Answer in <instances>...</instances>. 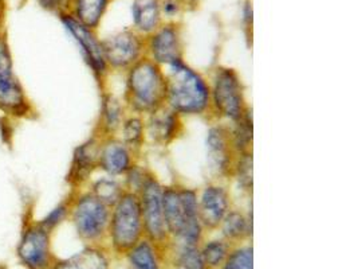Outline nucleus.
<instances>
[{
	"label": "nucleus",
	"instance_id": "obj_15",
	"mask_svg": "<svg viewBox=\"0 0 358 269\" xmlns=\"http://www.w3.org/2000/svg\"><path fill=\"white\" fill-rule=\"evenodd\" d=\"M231 209V195L226 186L212 182L203 187L199 194V217L204 229H219Z\"/></svg>",
	"mask_w": 358,
	"mask_h": 269
},
{
	"label": "nucleus",
	"instance_id": "obj_13",
	"mask_svg": "<svg viewBox=\"0 0 358 269\" xmlns=\"http://www.w3.org/2000/svg\"><path fill=\"white\" fill-rule=\"evenodd\" d=\"M182 39L179 26L175 23L162 25L145 38V57L162 67L184 60Z\"/></svg>",
	"mask_w": 358,
	"mask_h": 269
},
{
	"label": "nucleus",
	"instance_id": "obj_24",
	"mask_svg": "<svg viewBox=\"0 0 358 269\" xmlns=\"http://www.w3.org/2000/svg\"><path fill=\"white\" fill-rule=\"evenodd\" d=\"M86 188L98 198L99 201L106 203L108 206H113L117 201L122 197V194L127 191L124 184L114 177L103 175L97 179H92Z\"/></svg>",
	"mask_w": 358,
	"mask_h": 269
},
{
	"label": "nucleus",
	"instance_id": "obj_10",
	"mask_svg": "<svg viewBox=\"0 0 358 269\" xmlns=\"http://www.w3.org/2000/svg\"><path fill=\"white\" fill-rule=\"evenodd\" d=\"M109 71H127L145 57V38L134 30H122L102 41Z\"/></svg>",
	"mask_w": 358,
	"mask_h": 269
},
{
	"label": "nucleus",
	"instance_id": "obj_2",
	"mask_svg": "<svg viewBox=\"0 0 358 269\" xmlns=\"http://www.w3.org/2000/svg\"><path fill=\"white\" fill-rule=\"evenodd\" d=\"M164 219L175 244L199 247L204 228L199 217V194L185 186H164Z\"/></svg>",
	"mask_w": 358,
	"mask_h": 269
},
{
	"label": "nucleus",
	"instance_id": "obj_1",
	"mask_svg": "<svg viewBox=\"0 0 358 269\" xmlns=\"http://www.w3.org/2000/svg\"><path fill=\"white\" fill-rule=\"evenodd\" d=\"M165 105L184 116H207L211 111V89L207 78L182 61L164 69Z\"/></svg>",
	"mask_w": 358,
	"mask_h": 269
},
{
	"label": "nucleus",
	"instance_id": "obj_7",
	"mask_svg": "<svg viewBox=\"0 0 358 269\" xmlns=\"http://www.w3.org/2000/svg\"><path fill=\"white\" fill-rule=\"evenodd\" d=\"M211 113L216 120L238 123L250 109L245 104V89L236 70L231 67H217L211 84Z\"/></svg>",
	"mask_w": 358,
	"mask_h": 269
},
{
	"label": "nucleus",
	"instance_id": "obj_30",
	"mask_svg": "<svg viewBox=\"0 0 358 269\" xmlns=\"http://www.w3.org/2000/svg\"><path fill=\"white\" fill-rule=\"evenodd\" d=\"M252 247H242L231 251L223 264V269H254Z\"/></svg>",
	"mask_w": 358,
	"mask_h": 269
},
{
	"label": "nucleus",
	"instance_id": "obj_22",
	"mask_svg": "<svg viewBox=\"0 0 358 269\" xmlns=\"http://www.w3.org/2000/svg\"><path fill=\"white\" fill-rule=\"evenodd\" d=\"M219 228L227 242L243 241L252 235V213L245 214L241 209H231Z\"/></svg>",
	"mask_w": 358,
	"mask_h": 269
},
{
	"label": "nucleus",
	"instance_id": "obj_18",
	"mask_svg": "<svg viewBox=\"0 0 358 269\" xmlns=\"http://www.w3.org/2000/svg\"><path fill=\"white\" fill-rule=\"evenodd\" d=\"M125 118L127 113L124 104L112 93L103 92L101 97L99 118L94 134H98L99 137L115 136Z\"/></svg>",
	"mask_w": 358,
	"mask_h": 269
},
{
	"label": "nucleus",
	"instance_id": "obj_29",
	"mask_svg": "<svg viewBox=\"0 0 358 269\" xmlns=\"http://www.w3.org/2000/svg\"><path fill=\"white\" fill-rule=\"evenodd\" d=\"M70 217V197L55 205L52 209H50L49 213L39 219V222L50 230L54 232L59 225H62Z\"/></svg>",
	"mask_w": 358,
	"mask_h": 269
},
{
	"label": "nucleus",
	"instance_id": "obj_36",
	"mask_svg": "<svg viewBox=\"0 0 358 269\" xmlns=\"http://www.w3.org/2000/svg\"><path fill=\"white\" fill-rule=\"evenodd\" d=\"M188 1H199V0H188Z\"/></svg>",
	"mask_w": 358,
	"mask_h": 269
},
{
	"label": "nucleus",
	"instance_id": "obj_26",
	"mask_svg": "<svg viewBox=\"0 0 358 269\" xmlns=\"http://www.w3.org/2000/svg\"><path fill=\"white\" fill-rule=\"evenodd\" d=\"M175 269H210L207 267L199 247L179 245L175 248Z\"/></svg>",
	"mask_w": 358,
	"mask_h": 269
},
{
	"label": "nucleus",
	"instance_id": "obj_25",
	"mask_svg": "<svg viewBox=\"0 0 358 269\" xmlns=\"http://www.w3.org/2000/svg\"><path fill=\"white\" fill-rule=\"evenodd\" d=\"M156 247L157 244L148 238H143L137 245H134L127 253L131 269H160Z\"/></svg>",
	"mask_w": 358,
	"mask_h": 269
},
{
	"label": "nucleus",
	"instance_id": "obj_16",
	"mask_svg": "<svg viewBox=\"0 0 358 269\" xmlns=\"http://www.w3.org/2000/svg\"><path fill=\"white\" fill-rule=\"evenodd\" d=\"M136 155L117 134L101 137L98 170L114 178L124 177L136 163Z\"/></svg>",
	"mask_w": 358,
	"mask_h": 269
},
{
	"label": "nucleus",
	"instance_id": "obj_28",
	"mask_svg": "<svg viewBox=\"0 0 358 269\" xmlns=\"http://www.w3.org/2000/svg\"><path fill=\"white\" fill-rule=\"evenodd\" d=\"M232 178H236L238 185L243 191L252 193V152L238 155Z\"/></svg>",
	"mask_w": 358,
	"mask_h": 269
},
{
	"label": "nucleus",
	"instance_id": "obj_8",
	"mask_svg": "<svg viewBox=\"0 0 358 269\" xmlns=\"http://www.w3.org/2000/svg\"><path fill=\"white\" fill-rule=\"evenodd\" d=\"M61 23L65 27L66 32L74 39L77 46L80 48L82 57L86 65L92 70L94 78L103 88L106 76L109 74V69L105 61V54L102 48V41L96 34V30H92L83 26L77 19L71 17L69 13L59 15Z\"/></svg>",
	"mask_w": 358,
	"mask_h": 269
},
{
	"label": "nucleus",
	"instance_id": "obj_34",
	"mask_svg": "<svg viewBox=\"0 0 358 269\" xmlns=\"http://www.w3.org/2000/svg\"><path fill=\"white\" fill-rule=\"evenodd\" d=\"M160 6H162V13L168 17L178 15L181 10L180 0H164L160 1Z\"/></svg>",
	"mask_w": 358,
	"mask_h": 269
},
{
	"label": "nucleus",
	"instance_id": "obj_4",
	"mask_svg": "<svg viewBox=\"0 0 358 269\" xmlns=\"http://www.w3.org/2000/svg\"><path fill=\"white\" fill-rule=\"evenodd\" d=\"M0 116L27 120L35 116L33 101L17 76L7 35L0 32Z\"/></svg>",
	"mask_w": 358,
	"mask_h": 269
},
{
	"label": "nucleus",
	"instance_id": "obj_32",
	"mask_svg": "<svg viewBox=\"0 0 358 269\" xmlns=\"http://www.w3.org/2000/svg\"><path fill=\"white\" fill-rule=\"evenodd\" d=\"M36 3L45 11L55 13V14L61 15L64 13H67L70 0H36Z\"/></svg>",
	"mask_w": 358,
	"mask_h": 269
},
{
	"label": "nucleus",
	"instance_id": "obj_6",
	"mask_svg": "<svg viewBox=\"0 0 358 269\" xmlns=\"http://www.w3.org/2000/svg\"><path fill=\"white\" fill-rule=\"evenodd\" d=\"M144 222L137 194L125 191L112 206L108 237L118 253H128L144 238Z\"/></svg>",
	"mask_w": 358,
	"mask_h": 269
},
{
	"label": "nucleus",
	"instance_id": "obj_3",
	"mask_svg": "<svg viewBox=\"0 0 358 269\" xmlns=\"http://www.w3.org/2000/svg\"><path fill=\"white\" fill-rule=\"evenodd\" d=\"M125 105L131 113L149 115L165 104L164 67L148 57L141 58L127 70Z\"/></svg>",
	"mask_w": 358,
	"mask_h": 269
},
{
	"label": "nucleus",
	"instance_id": "obj_20",
	"mask_svg": "<svg viewBox=\"0 0 358 269\" xmlns=\"http://www.w3.org/2000/svg\"><path fill=\"white\" fill-rule=\"evenodd\" d=\"M50 269H109V260L98 245H89L65 260L57 261Z\"/></svg>",
	"mask_w": 358,
	"mask_h": 269
},
{
	"label": "nucleus",
	"instance_id": "obj_9",
	"mask_svg": "<svg viewBox=\"0 0 358 269\" xmlns=\"http://www.w3.org/2000/svg\"><path fill=\"white\" fill-rule=\"evenodd\" d=\"M51 233L39 221L27 219L17 244V257L29 269L50 268Z\"/></svg>",
	"mask_w": 358,
	"mask_h": 269
},
{
	"label": "nucleus",
	"instance_id": "obj_11",
	"mask_svg": "<svg viewBox=\"0 0 358 269\" xmlns=\"http://www.w3.org/2000/svg\"><path fill=\"white\" fill-rule=\"evenodd\" d=\"M163 188L164 186L152 174L137 194L141 205L144 233L149 241L157 245H162L169 238L164 219Z\"/></svg>",
	"mask_w": 358,
	"mask_h": 269
},
{
	"label": "nucleus",
	"instance_id": "obj_23",
	"mask_svg": "<svg viewBox=\"0 0 358 269\" xmlns=\"http://www.w3.org/2000/svg\"><path fill=\"white\" fill-rule=\"evenodd\" d=\"M121 140L136 153L141 151L145 139H147V128H145V118L138 113H131L124 118L120 131Z\"/></svg>",
	"mask_w": 358,
	"mask_h": 269
},
{
	"label": "nucleus",
	"instance_id": "obj_5",
	"mask_svg": "<svg viewBox=\"0 0 358 269\" xmlns=\"http://www.w3.org/2000/svg\"><path fill=\"white\" fill-rule=\"evenodd\" d=\"M69 197V219L82 241L96 245L108 237L112 207L99 201L87 188L73 190Z\"/></svg>",
	"mask_w": 358,
	"mask_h": 269
},
{
	"label": "nucleus",
	"instance_id": "obj_21",
	"mask_svg": "<svg viewBox=\"0 0 358 269\" xmlns=\"http://www.w3.org/2000/svg\"><path fill=\"white\" fill-rule=\"evenodd\" d=\"M110 0H70L67 13L83 26L97 30Z\"/></svg>",
	"mask_w": 358,
	"mask_h": 269
},
{
	"label": "nucleus",
	"instance_id": "obj_12",
	"mask_svg": "<svg viewBox=\"0 0 358 269\" xmlns=\"http://www.w3.org/2000/svg\"><path fill=\"white\" fill-rule=\"evenodd\" d=\"M207 158L212 172L219 178H232L238 153L232 146L231 128L224 123L212 125L207 134Z\"/></svg>",
	"mask_w": 358,
	"mask_h": 269
},
{
	"label": "nucleus",
	"instance_id": "obj_19",
	"mask_svg": "<svg viewBox=\"0 0 358 269\" xmlns=\"http://www.w3.org/2000/svg\"><path fill=\"white\" fill-rule=\"evenodd\" d=\"M160 0H134L131 4V17L134 32L148 36L162 26Z\"/></svg>",
	"mask_w": 358,
	"mask_h": 269
},
{
	"label": "nucleus",
	"instance_id": "obj_14",
	"mask_svg": "<svg viewBox=\"0 0 358 269\" xmlns=\"http://www.w3.org/2000/svg\"><path fill=\"white\" fill-rule=\"evenodd\" d=\"M99 143L101 137L94 134L74 149L66 177V181L71 190L85 188L92 181L94 171L98 170Z\"/></svg>",
	"mask_w": 358,
	"mask_h": 269
},
{
	"label": "nucleus",
	"instance_id": "obj_35",
	"mask_svg": "<svg viewBox=\"0 0 358 269\" xmlns=\"http://www.w3.org/2000/svg\"><path fill=\"white\" fill-rule=\"evenodd\" d=\"M4 4V0H0V7Z\"/></svg>",
	"mask_w": 358,
	"mask_h": 269
},
{
	"label": "nucleus",
	"instance_id": "obj_17",
	"mask_svg": "<svg viewBox=\"0 0 358 269\" xmlns=\"http://www.w3.org/2000/svg\"><path fill=\"white\" fill-rule=\"evenodd\" d=\"M147 116V136L150 142L156 143L157 146H169L182 134V118L165 104Z\"/></svg>",
	"mask_w": 358,
	"mask_h": 269
},
{
	"label": "nucleus",
	"instance_id": "obj_33",
	"mask_svg": "<svg viewBox=\"0 0 358 269\" xmlns=\"http://www.w3.org/2000/svg\"><path fill=\"white\" fill-rule=\"evenodd\" d=\"M13 123H14L13 118L0 116V137H1V142L6 144H10V142H13V136H14Z\"/></svg>",
	"mask_w": 358,
	"mask_h": 269
},
{
	"label": "nucleus",
	"instance_id": "obj_31",
	"mask_svg": "<svg viewBox=\"0 0 358 269\" xmlns=\"http://www.w3.org/2000/svg\"><path fill=\"white\" fill-rule=\"evenodd\" d=\"M150 175H152V172L147 167H143V166H138L137 163H134L131 170L124 175L125 178H124L122 184H124L127 191L138 194Z\"/></svg>",
	"mask_w": 358,
	"mask_h": 269
},
{
	"label": "nucleus",
	"instance_id": "obj_27",
	"mask_svg": "<svg viewBox=\"0 0 358 269\" xmlns=\"http://www.w3.org/2000/svg\"><path fill=\"white\" fill-rule=\"evenodd\" d=\"M203 258L208 268L222 267L229 254V242L226 240H212L203 245L200 249Z\"/></svg>",
	"mask_w": 358,
	"mask_h": 269
}]
</instances>
